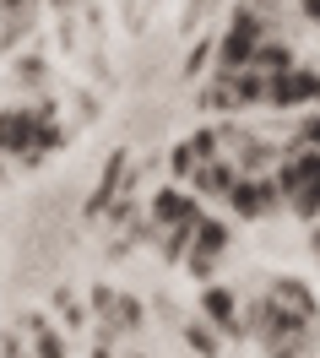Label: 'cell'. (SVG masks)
Wrapping results in <instances>:
<instances>
[{"instance_id": "cell-3", "label": "cell", "mask_w": 320, "mask_h": 358, "mask_svg": "<svg viewBox=\"0 0 320 358\" xmlns=\"http://www.w3.org/2000/svg\"><path fill=\"white\" fill-rule=\"evenodd\" d=\"M266 44V22L255 17V11H233L228 33L217 38V71L223 76H239V71L255 66V49Z\"/></svg>"}, {"instance_id": "cell-10", "label": "cell", "mask_w": 320, "mask_h": 358, "mask_svg": "<svg viewBox=\"0 0 320 358\" xmlns=\"http://www.w3.org/2000/svg\"><path fill=\"white\" fill-rule=\"evenodd\" d=\"M201 310H206V320H212L217 331H245V326H239V304H233L228 288L206 282V288H201Z\"/></svg>"}, {"instance_id": "cell-11", "label": "cell", "mask_w": 320, "mask_h": 358, "mask_svg": "<svg viewBox=\"0 0 320 358\" xmlns=\"http://www.w3.org/2000/svg\"><path fill=\"white\" fill-rule=\"evenodd\" d=\"M27 331H33V358H66V342L44 331V315H27Z\"/></svg>"}, {"instance_id": "cell-2", "label": "cell", "mask_w": 320, "mask_h": 358, "mask_svg": "<svg viewBox=\"0 0 320 358\" xmlns=\"http://www.w3.org/2000/svg\"><path fill=\"white\" fill-rule=\"evenodd\" d=\"M60 141V131H49L44 114H27V109H0V157H44L49 147Z\"/></svg>"}, {"instance_id": "cell-5", "label": "cell", "mask_w": 320, "mask_h": 358, "mask_svg": "<svg viewBox=\"0 0 320 358\" xmlns=\"http://www.w3.org/2000/svg\"><path fill=\"white\" fill-rule=\"evenodd\" d=\"M266 103L272 109H304V103H320V76L315 71H282V76H266Z\"/></svg>"}, {"instance_id": "cell-9", "label": "cell", "mask_w": 320, "mask_h": 358, "mask_svg": "<svg viewBox=\"0 0 320 358\" xmlns=\"http://www.w3.org/2000/svg\"><path fill=\"white\" fill-rule=\"evenodd\" d=\"M266 299H272V304H282V310L288 315H298V320H315V293L304 288V282H298V277H277L272 288H266Z\"/></svg>"}, {"instance_id": "cell-13", "label": "cell", "mask_w": 320, "mask_h": 358, "mask_svg": "<svg viewBox=\"0 0 320 358\" xmlns=\"http://www.w3.org/2000/svg\"><path fill=\"white\" fill-rule=\"evenodd\" d=\"M304 17H310V22L320 27V0H304Z\"/></svg>"}, {"instance_id": "cell-8", "label": "cell", "mask_w": 320, "mask_h": 358, "mask_svg": "<svg viewBox=\"0 0 320 358\" xmlns=\"http://www.w3.org/2000/svg\"><path fill=\"white\" fill-rule=\"evenodd\" d=\"M233 185H239V169H233L228 157H212V163H201V169L190 174V190H196V196H223V201H228Z\"/></svg>"}, {"instance_id": "cell-7", "label": "cell", "mask_w": 320, "mask_h": 358, "mask_svg": "<svg viewBox=\"0 0 320 358\" xmlns=\"http://www.w3.org/2000/svg\"><path fill=\"white\" fill-rule=\"evenodd\" d=\"M152 223H158V228H201V206H196L190 190L168 185V190L152 196Z\"/></svg>"}, {"instance_id": "cell-14", "label": "cell", "mask_w": 320, "mask_h": 358, "mask_svg": "<svg viewBox=\"0 0 320 358\" xmlns=\"http://www.w3.org/2000/svg\"><path fill=\"white\" fill-rule=\"evenodd\" d=\"M206 6H212V0H196V17H201V11H206Z\"/></svg>"}, {"instance_id": "cell-4", "label": "cell", "mask_w": 320, "mask_h": 358, "mask_svg": "<svg viewBox=\"0 0 320 358\" xmlns=\"http://www.w3.org/2000/svg\"><path fill=\"white\" fill-rule=\"evenodd\" d=\"M228 206L239 212V217H272L277 206H288L282 201V185L266 174H239V185L228 190Z\"/></svg>"}, {"instance_id": "cell-15", "label": "cell", "mask_w": 320, "mask_h": 358, "mask_svg": "<svg viewBox=\"0 0 320 358\" xmlns=\"http://www.w3.org/2000/svg\"><path fill=\"white\" fill-rule=\"evenodd\" d=\"M315 245H320V239H315Z\"/></svg>"}, {"instance_id": "cell-6", "label": "cell", "mask_w": 320, "mask_h": 358, "mask_svg": "<svg viewBox=\"0 0 320 358\" xmlns=\"http://www.w3.org/2000/svg\"><path fill=\"white\" fill-rule=\"evenodd\" d=\"M223 255H228V228L217 223V217H201L196 239H190V250H184V266L196 271V277H212Z\"/></svg>"}, {"instance_id": "cell-1", "label": "cell", "mask_w": 320, "mask_h": 358, "mask_svg": "<svg viewBox=\"0 0 320 358\" xmlns=\"http://www.w3.org/2000/svg\"><path fill=\"white\" fill-rule=\"evenodd\" d=\"M277 185H282V201L293 206L298 217H315L320 212V147H293Z\"/></svg>"}, {"instance_id": "cell-12", "label": "cell", "mask_w": 320, "mask_h": 358, "mask_svg": "<svg viewBox=\"0 0 320 358\" xmlns=\"http://www.w3.org/2000/svg\"><path fill=\"white\" fill-rule=\"evenodd\" d=\"M190 342H196V348H201V353H206V358H212V336H206V331H201V326H190Z\"/></svg>"}]
</instances>
